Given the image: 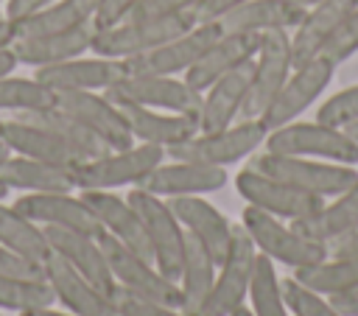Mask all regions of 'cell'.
Here are the masks:
<instances>
[{"label":"cell","mask_w":358,"mask_h":316,"mask_svg":"<svg viewBox=\"0 0 358 316\" xmlns=\"http://www.w3.org/2000/svg\"><path fill=\"white\" fill-rule=\"evenodd\" d=\"M249 168L274 176L291 187H299L305 193L330 199L338 196L341 190L352 187L358 182L355 165H341V162H327V159H313V157H294V154H274V151H255Z\"/></svg>","instance_id":"6da1fadb"},{"label":"cell","mask_w":358,"mask_h":316,"mask_svg":"<svg viewBox=\"0 0 358 316\" xmlns=\"http://www.w3.org/2000/svg\"><path fill=\"white\" fill-rule=\"evenodd\" d=\"M266 134L268 129L257 117H241L224 129H213V131L199 129L179 145L168 148L165 154L173 159H193V162H204L215 168H229L252 157L255 151H260L266 143Z\"/></svg>","instance_id":"7a4b0ae2"},{"label":"cell","mask_w":358,"mask_h":316,"mask_svg":"<svg viewBox=\"0 0 358 316\" xmlns=\"http://www.w3.org/2000/svg\"><path fill=\"white\" fill-rule=\"evenodd\" d=\"M165 148L148 143H131L126 148L106 151L101 157L84 159L73 168L76 190H117L140 187L143 179L165 159Z\"/></svg>","instance_id":"3957f363"},{"label":"cell","mask_w":358,"mask_h":316,"mask_svg":"<svg viewBox=\"0 0 358 316\" xmlns=\"http://www.w3.org/2000/svg\"><path fill=\"white\" fill-rule=\"evenodd\" d=\"M193 25H196V20L190 11L171 14V17H129L109 28H98L90 50L98 56H106V59L126 62V59L154 50L157 45L179 36L182 31H187Z\"/></svg>","instance_id":"277c9868"},{"label":"cell","mask_w":358,"mask_h":316,"mask_svg":"<svg viewBox=\"0 0 358 316\" xmlns=\"http://www.w3.org/2000/svg\"><path fill=\"white\" fill-rule=\"evenodd\" d=\"M241 227L246 229V235L252 238V243L260 254H266L274 263L288 266L291 271L327 257V243L305 238L302 232L294 229L291 221H282V218L263 213L257 207H249V204L243 207Z\"/></svg>","instance_id":"5b68a950"},{"label":"cell","mask_w":358,"mask_h":316,"mask_svg":"<svg viewBox=\"0 0 358 316\" xmlns=\"http://www.w3.org/2000/svg\"><path fill=\"white\" fill-rule=\"evenodd\" d=\"M266 151L313 157L341 165H358V143L338 126H327L322 120H291L266 134Z\"/></svg>","instance_id":"8992f818"},{"label":"cell","mask_w":358,"mask_h":316,"mask_svg":"<svg viewBox=\"0 0 358 316\" xmlns=\"http://www.w3.org/2000/svg\"><path fill=\"white\" fill-rule=\"evenodd\" d=\"M126 199L131 201V207H134V213L143 224V232H145L154 263L176 282L179 271H182V260H185L187 235H185L179 218L173 215L168 199H162V196H157L145 187H131L126 193Z\"/></svg>","instance_id":"52a82bcc"},{"label":"cell","mask_w":358,"mask_h":316,"mask_svg":"<svg viewBox=\"0 0 358 316\" xmlns=\"http://www.w3.org/2000/svg\"><path fill=\"white\" fill-rule=\"evenodd\" d=\"M255 260H257V249H255L252 238L246 235V229L238 224L232 229V243L227 249V257L218 263V271H215L207 299L190 316H229L235 308L246 305Z\"/></svg>","instance_id":"ba28073f"},{"label":"cell","mask_w":358,"mask_h":316,"mask_svg":"<svg viewBox=\"0 0 358 316\" xmlns=\"http://www.w3.org/2000/svg\"><path fill=\"white\" fill-rule=\"evenodd\" d=\"M101 246L106 254V263L112 268L115 277V288H123L129 294L137 296H148L173 308H182V296H179V285L145 254H137L131 249H126L123 243H117L112 235L101 232Z\"/></svg>","instance_id":"9c48e42d"},{"label":"cell","mask_w":358,"mask_h":316,"mask_svg":"<svg viewBox=\"0 0 358 316\" xmlns=\"http://www.w3.org/2000/svg\"><path fill=\"white\" fill-rule=\"evenodd\" d=\"M115 103H137L162 112L196 115L201 109V92H196L182 76H151V73H126L117 84L106 89Z\"/></svg>","instance_id":"30bf717a"},{"label":"cell","mask_w":358,"mask_h":316,"mask_svg":"<svg viewBox=\"0 0 358 316\" xmlns=\"http://www.w3.org/2000/svg\"><path fill=\"white\" fill-rule=\"evenodd\" d=\"M333 70H336V64L327 62L324 56H316L305 64H296L257 120L268 131L277 126H285L291 120H299V115L305 109H310L322 98V92L327 89V84L333 81Z\"/></svg>","instance_id":"8fae6325"},{"label":"cell","mask_w":358,"mask_h":316,"mask_svg":"<svg viewBox=\"0 0 358 316\" xmlns=\"http://www.w3.org/2000/svg\"><path fill=\"white\" fill-rule=\"evenodd\" d=\"M294 70L291 59V34L288 31H268L260 36V48L252 59V84L243 103L241 117H260L271 98L280 92L285 78Z\"/></svg>","instance_id":"7c38bea8"},{"label":"cell","mask_w":358,"mask_h":316,"mask_svg":"<svg viewBox=\"0 0 358 316\" xmlns=\"http://www.w3.org/2000/svg\"><path fill=\"white\" fill-rule=\"evenodd\" d=\"M235 187L238 193L243 196V201L249 207H257L263 213H271L282 221H296V218H308L313 215L324 199L322 196H313V193H305L299 187H291L274 176H266L255 168H243L238 176H235Z\"/></svg>","instance_id":"4fadbf2b"},{"label":"cell","mask_w":358,"mask_h":316,"mask_svg":"<svg viewBox=\"0 0 358 316\" xmlns=\"http://www.w3.org/2000/svg\"><path fill=\"white\" fill-rule=\"evenodd\" d=\"M221 36L218 22H196L179 36L157 45L148 53L126 59V73H151V76H185L196 59Z\"/></svg>","instance_id":"5bb4252c"},{"label":"cell","mask_w":358,"mask_h":316,"mask_svg":"<svg viewBox=\"0 0 358 316\" xmlns=\"http://www.w3.org/2000/svg\"><path fill=\"white\" fill-rule=\"evenodd\" d=\"M126 76L120 59H106L90 50V56H76L59 64H45L34 70V78L50 87L53 92H106Z\"/></svg>","instance_id":"9a60e30c"},{"label":"cell","mask_w":358,"mask_h":316,"mask_svg":"<svg viewBox=\"0 0 358 316\" xmlns=\"http://www.w3.org/2000/svg\"><path fill=\"white\" fill-rule=\"evenodd\" d=\"M11 204L42 229L53 227V229H78V232L101 235V224L78 190L20 193Z\"/></svg>","instance_id":"2e32d148"},{"label":"cell","mask_w":358,"mask_h":316,"mask_svg":"<svg viewBox=\"0 0 358 316\" xmlns=\"http://www.w3.org/2000/svg\"><path fill=\"white\" fill-rule=\"evenodd\" d=\"M53 106L62 109L64 115L76 117L90 131H95L112 151L134 143L120 106L106 92H87V89L84 92H56Z\"/></svg>","instance_id":"e0dca14e"},{"label":"cell","mask_w":358,"mask_h":316,"mask_svg":"<svg viewBox=\"0 0 358 316\" xmlns=\"http://www.w3.org/2000/svg\"><path fill=\"white\" fill-rule=\"evenodd\" d=\"M45 282L53 294V305L59 302L64 310H73L78 316H115L112 294L90 282L84 274H78L56 254L45 260Z\"/></svg>","instance_id":"ac0fdd59"},{"label":"cell","mask_w":358,"mask_h":316,"mask_svg":"<svg viewBox=\"0 0 358 316\" xmlns=\"http://www.w3.org/2000/svg\"><path fill=\"white\" fill-rule=\"evenodd\" d=\"M227 168H215V165H204V162H193V159H171V162H159L140 187L162 196V199H173V196H207L215 193L227 185Z\"/></svg>","instance_id":"d6986e66"},{"label":"cell","mask_w":358,"mask_h":316,"mask_svg":"<svg viewBox=\"0 0 358 316\" xmlns=\"http://www.w3.org/2000/svg\"><path fill=\"white\" fill-rule=\"evenodd\" d=\"M173 215L179 218L185 235L196 238L213 257L221 263L227 257V249L232 243V224L229 218L204 196H173L168 199Z\"/></svg>","instance_id":"ffe728a7"},{"label":"cell","mask_w":358,"mask_h":316,"mask_svg":"<svg viewBox=\"0 0 358 316\" xmlns=\"http://www.w3.org/2000/svg\"><path fill=\"white\" fill-rule=\"evenodd\" d=\"M0 137L11 148V154H22V157L64 165V168H76L78 162H84V157L64 137H59L53 129L42 126L36 120L20 117V115L11 120H3Z\"/></svg>","instance_id":"44dd1931"},{"label":"cell","mask_w":358,"mask_h":316,"mask_svg":"<svg viewBox=\"0 0 358 316\" xmlns=\"http://www.w3.org/2000/svg\"><path fill=\"white\" fill-rule=\"evenodd\" d=\"M45 235L50 243V254L73 266L78 274H84L90 282H95L106 294H115V277H112V268L106 263L98 235L78 232V229H53V227L45 229Z\"/></svg>","instance_id":"7402d4cb"},{"label":"cell","mask_w":358,"mask_h":316,"mask_svg":"<svg viewBox=\"0 0 358 316\" xmlns=\"http://www.w3.org/2000/svg\"><path fill=\"white\" fill-rule=\"evenodd\" d=\"M260 36L263 34H221L199 59L196 64L182 76L196 92H204L213 81H218L221 76H227L229 70L241 67L243 62L255 59L257 48H260Z\"/></svg>","instance_id":"603a6c76"},{"label":"cell","mask_w":358,"mask_h":316,"mask_svg":"<svg viewBox=\"0 0 358 316\" xmlns=\"http://www.w3.org/2000/svg\"><path fill=\"white\" fill-rule=\"evenodd\" d=\"M249 84H252V59L243 62L241 67L229 70L218 81H213L201 92L199 129L213 131V129H224V126L241 120V112H243V103L249 95Z\"/></svg>","instance_id":"cb8c5ba5"},{"label":"cell","mask_w":358,"mask_h":316,"mask_svg":"<svg viewBox=\"0 0 358 316\" xmlns=\"http://www.w3.org/2000/svg\"><path fill=\"white\" fill-rule=\"evenodd\" d=\"M78 193L84 196V201L95 213V218L101 224V232L112 235L126 249L151 257L143 224H140V218H137V213H134V207H131V201L126 196H117L115 190H78Z\"/></svg>","instance_id":"d4e9b609"},{"label":"cell","mask_w":358,"mask_h":316,"mask_svg":"<svg viewBox=\"0 0 358 316\" xmlns=\"http://www.w3.org/2000/svg\"><path fill=\"white\" fill-rule=\"evenodd\" d=\"M134 143H148L159 148H173L190 134L199 131V117L196 115H182V112H162V109H148L137 103H117Z\"/></svg>","instance_id":"484cf974"},{"label":"cell","mask_w":358,"mask_h":316,"mask_svg":"<svg viewBox=\"0 0 358 316\" xmlns=\"http://www.w3.org/2000/svg\"><path fill=\"white\" fill-rule=\"evenodd\" d=\"M358 0H324L316 3L310 8H305V17L296 22V28H291V59L294 67L305 64L316 56H322L327 39L333 36V31L338 28V22L350 14V8Z\"/></svg>","instance_id":"4316f807"},{"label":"cell","mask_w":358,"mask_h":316,"mask_svg":"<svg viewBox=\"0 0 358 316\" xmlns=\"http://www.w3.org/2000/svg\"><path fill=\"white\" fill-rule=\"evenodd\" d=\"M302 17L305 8L294 0H246L215 22L221 34H268L291 31Z\"/></svg>","instance_id":"83f0119b"},{"label":"cell","mask_w":358,"mask_h":316,"mask_svg":"<svg viewBox=\"0 0 358 316\" xmlns=\"http://www.w3.org/2000/svg\"><path fill=\"white\" fill-rule=\"evenodd\" d=\"M92 36H95V25L87 22V25L73 28V31L14 39L11 50H14L20 64H28V67L36 70V67H45V64H59V62H67V59L90 53Z\"/></svg>","instance_id":"f1b7e54d"},{"label":"cell","mask_w":358,"mask_h":316,"mask_svg":"<svg viewBox=\"0 0 358 316\" xmlns=\"http://www.w3.org/2000/svg\"><path fill=\"white\" fill-rule=\"evenodd\" d=\"M0 179L8 190L20 193H50V190H76L73 168L31 159L22 154H11L0 165Z\"/></svg>","instance_id":"f546056e"},{"label":"cell","mask_w":358,"mask_h":316,"mask_svg":"<svg viewBox=\"0 0 358 316\" xmlns=\"http://www.w3.org/2000/svg\"><path fill=\"white\" fill-rule=\"evenodd\" d=\"M101 0H56L28 17L14 20V34L17 39L25 36H42V34H59V31H73L95 20Z\"/></svg>","instance_id":"4dcf8cb0"},{"label":"cell","mask_w":358,"mask_h":316,"mask_svg":"<svg viewBox=\"0 0 358 316\" xmlns=\"http://www.w3.org/2000/svg\"><path fill=\"white\" fill-rule=\"evenodd\" d=\"M358 221V182L347 190H341L338 196H330L324 199V204L308 215V218H296L291 221L296 232H302L305 238L310 240H319V243H330L333 238L344 235L352 224Z\"/></svg>","instance_id":"1f68e13d"},{"label":"cell","mask_w":358,"mask_h":316,"mask_svg":"<svg viewBox=\"0 0 358 316\" xmlns=\"http://www.w3.org/2000/svg\"><path fill=\"white\" fill-rule=\"evenodd\" d=\"M291 277L322 294V296H336V294H344L350 288L358 285V254H330L310 263V266H302V268H294Z\"/></svg>","instance_id":"d6a6232c"},{"label":"cell","mask_w":358,"mask_h":316,"mask_svg":"<svg viewBox=\"0 0 358 316\" xmlns=\"http://www.w3.org/2000/svg\"><path fill=\"white\" fill-rule=\"evenodd\" d=\"M218 263L215 257L196 240L187 235L185 243V260H182V271H179V296H182V310L185 313H196L201 308V302L207 299L213 280H215Z\"/></svg>","instance_id":"836d02e7"},{"label":"cell","mask_w":358,"mask_h":316,"mask_svg":"<svg viewBox=\"0 0 358 316\" xmlns=\"http://www.w3.org/2000/svg\"><path fill=\"white\" fill-rule=\"evenodd\" d=\"M0 243L22 254L25 260H34L42 266L50 257V243L45 229L34 224L28 215H22L14 204H3V201H0Z\"/></svg>","instance_id":"e575fe53"},{"label":"cell","mask_w":358,"mask_h":316,"mask_svg":"<svg viewBox=\"0 0 358 316\" xmlns=\"http://www.w3.org/2000/svg\"><path fill=\"white\" fill-rule=\"evenodd\" d=\"M246 299H249L246 308L252 310V316H291L288 302H285V291H282V280L277 274V263L260 252L255 260Z\"/></svg>","instance_id":"d590c367"},{"label":"cell","mask_w":358,"mask_h":316,"mask_svg":"<svg viewBox=\"0 0 358 316\" xmlns=\"http://www.w3.org/2000/svg\"><path fill=\"white\" fill-rule=\"evenodd\" d=\"M56 92L50 87H45L42 81H36L34 76H0V112H14V115H25V112H39V109H50L53 106Z\"/></svg>","instance_id":"8d00e7d4"},{"label":"cell","mask_w":358,"mask_h":316,"mask_svg":"<svg viewBox=\"0 0 358 316\" xmlns=\"http://www.w3.org/2000/svg\"><path fill=\"white\" fill-rule=\"evenodd\" d=\"M39 305H53V294L45 277H20L0 271V308L3 310H28Z\"/></svg>","instance_id":"74e56055"},{"label":"cell","mask_w":358,"mask_h":316,"mask_svg":"<svg viewBox=\"0 0 358 316\" xmlns=\"http://www.w3.org/2000/svg\"><path fill=\"white\" fill-rule=\"evenodd\" d=\"M282 291H285V302H288L291 316H341L327 296L299 285L294 277L282 280Z\"/></svg>","instance_id":"f35d334b"},{"label":"cell","mask_w":358,"mask_h":316,"mask_svg":"<svg viewBox=\"0 0 358 316\" xmlns=\"http://www.w3.org/2000/svg\"><path fill=\"white\" fill-rule=\"evenodd\" d=\"M316 120H322L327 126H338V129L358 123V84L344 87V89L333 92L330 98H324L322 106L316 109Z\"/></svg>","instance_id":"ab89813d"},{"label":"cell","mask_w":358,"mask_h":316,"mask_svg":"<svg viewBox=\"0 0 358 316\" xmlns=\"http://www.w3.org/2000/svg\"><path fill=\"white\" fill-rule=\"evenodd\" d=\"M355 53H358V3H355V6L350 8V14L338 22V28H336L333 36L327 39L322 56H324L327 62H333V64H341V62H347V59L355 56Z\"/></svg>","instance_id":"60d3db41"},{"label":"cell","mask_w":358,"mask_h":316,"mask_svg":"<svg viewBox=\"0 0 358 316\" xmlns=\"http://www.w3.org/2000/svg\"><path fill=\"white\" fill-rule=\"evenodd\" d=\"M112 308H115V316H190L182 308H173V305H165V302H157V299H148V296L129 294L123 288H115Z\"/></svg>","instance_id":"b9f144b4"},{"label":"cell","mask_w":358,"mask_h":316,"mask_svg":"<svg viewBox=\"0 0 358 316\" xmlns=\"http://www.w3.org/2000/svg\"><path fill=\"white\" fill-rule=\"evenodd\" d=\"M140 3H143V0H101V3H98V11H95V20H92L95 31L129 20L131 11H134Z\"/></svg>","instance_id":"7bdbcfd3"},{"label":"cell","mask_w":358,"mask_h":316,"mask_svg":"<svg viewBox=\"0 0 358 316\" xmlns=\"http://www.w3.org/2000/svg\"><path fill=\"white\" fill-rule=\"evenodd\" d=\"M193 6L196 0H143L131 11V17H171V14H185V11L193 14Z\"/></svg>","instance_id":"ee69618b"},{"label":"cell","mask_w":358,"mask_h":316,"mask_svg":"<svg viewBox=\"0 0 358 316\" xmlns=\"http://www.w3.org/2000/svg\"><path fill=\"white\" fill-rule=\"evenodd\" d=\"M0 271L3 274H20V277H45V266L25 260L22 254L11 252L8 246L0 243Z\"/></svg>","instance_id":"f6af8a7d"},{"label":"cell","mask_w":358,"mask_h":316,"mask_svg":"<svg viewBox=\"0 0 358 316\" xmlns=\"http://www.w3.org/2000/svg\"><path fill=\"white\" fill-rule=\"evenodd\" d=\"M246 0H196L193 6V20L196 22H215L224 14H229L232 8L243 6Z\"/></svg>","instance_id":"bcb514c9"},{"label":"cell","mask_w":358,"mask_h":316,"mask_svg":"<svg viewBox=\"0 0 358 316\" xmlns=\"http://www.w3.org/2000/svg\"><path fill=\"white\" fill-rule=\"evenodd\" d=\"M327 252L330 254H358V221L338 238H333L327 243Z\"/></svg>","instance_id":"7dc6e473"},{"label":"cell","mask_w":358,"mask_h":316,"mask_svg":"<svg viewBox=\"0 0 358 316\" xmlns=\"http://www.w3.org/2000/svg\"><path fill=\"white\" fill-rule=\"evenodd\" d=\"M50 3H56V0H8L6 3V17L8 20H20V17H28V14L50 6Z\"/></svg>","instance_id":"c3c4849f"},{"label":"cell","mask_w":358,"mask_h":316,"mask_svg":"<svg viewBox=\"0 0 358 316\" xmlns=\"http://www.w3.org/2000/svg\"><path fill=\"white\" fill-rule=\"evenodd\" d=\"M333 302V308L341 313V316H358V285L344 291V294H336V296H327Z\"/></svg>","instance_id":"681fc988"},{"label":"cell","mask_w":358,"mask_h":316,"mask_svg":"<svg viewBox=\"0 0 358 316\" xmlns=\"http://www.w3.org/2000/svg\"><path fill=\"white\" fill-rule=\"evenodd\" d=\"M17 316H78L73 310H59L53 305H39V308H28V310H20Z\"/></svg>","instance_id":"f907efd6"},{"label":"cell","mask_w":358,"mask_h":316,"mask_svg":"<svg viewBox=\"0 0 358 316\" xmlns=\"http://www.w3.org/2000/svg\"><path fill=\"white\" fill-rule=\"evenodd\" d=\"M14 39H17V34H14V20H8V17L3 14V17H0V48H11Z\"/></svg>","instance_id":"816d5d0a"},{"label":"cell","mask_w":358,"mask_h":316,"mask_svg":"<svg viewBox=\"0 0 358 316\" xmlns=\"http://www.w3.org/2000/svg\"><path fill=\"white\" fill-rule=\"evenodd\" d=\"M17 56H14V50L11 48H0V76H8V73H14L17 70Z\"/></svg>","instance_id":"f5cc1de1"},{"label":"cell","mask_w":358,"mask_h":316,"mask_svg":"<svg viewBox=\"0 0 358 316\" xmlns=\"http://www.w3.org/2000/svg\"><path fill=\"white\" fill-rule=\"evenodd\" d=\"M8 157H11V148H8V145L3 143V137H0V165H3Z\"/></svg>","instance_id":"db71d44e"},{"label":"cell","mask_w":358,"mask_h":316,"mask_svg":"<svg viewBox=\"0 0 358 316\" xmlns=\"http://www.w3.org/2000/svg\"><path fill=\"white\" fill-rule=\"evenodd\" d=\"M229 316H252V310H249L246 305H241V308H235V310H232Z\"/></svg>","instance_id":"11a10c76"},{"label":"cell","mask_w":358,"mask_h":316,"mask_svg":"<svg viewBox=\"0 0 358 316\" xmlns=\"http://www.w3.org/2000/svg\"><path fill=\"white\" fill-rule=\"evenodd\" d=\"M344 131H347V134H350V137H352V140L358 143V123H352V126H347Z\"/></svg>","instance_id":"9f6ffc18"},{"label":"cell","mask_w":358,"mask_h":316,"mask_svg":"<svg viewBox=\"0 0 358 316\" xmlns=\"http://www.w3.org/2000/svg\"><path fill=\"white\" fill-rule=\"evenodd\" d=\"M294 3H299L302 8H310V6H316V3H324V0H294Z\"/></svg>","instance_id":"6f0895ef"},{"label":"cell","mask_w":358,"mask_h":316,"mask_svg":"<svg viewBox=\"0 0 358 316\" xmlns=\"http://www.w3.org/2000/svg\"><path fill=\"white\" fill-rule=\"evenodd\" d=\"M8 193H11V190H8V187H6V182H3V179H0V201H3V199H6V196H8Z\"/></svg>","instance_id":"680465c9"},{"label":"cell","mask_w":358,"mask_h":316,"mask_svg":"<svg viewBox=\"0 0 358 316\" xmlns=\"http://www.w3.org/2000/svg\"><path fill=\"white\" fill-rule=\"evenodd\" d=\"M0 131H3V117H0Z\"/></svg>","instance_id":"91938a15"},{"label":"cell","mask_w":358,"mask_h":316,"mask_svg":"<svg viewBox=\"0 0 358 316\" xmlns=\"http://www.w3.org/2000/svg\"><path fill=\"white\" fill-rule=\"evenodd\" d=\"M0 3H3V6H6V3H8V0H0Z\"/></svg>","instance_id":"94428289"}]
</instances>
